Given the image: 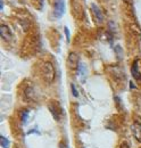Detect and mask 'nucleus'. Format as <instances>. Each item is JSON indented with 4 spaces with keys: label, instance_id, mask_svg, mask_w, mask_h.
Returning <instances> with one entry per match:
<instances>
[{
    "label": "nucleus",
    "instance_id": "9b49d317",
    "mask_svg": "<svg viewBox=\"0 0 141 148\" xmlns=\"http://www.w3.org/2000/svg\"><path fill=\"white\" fill-rule=\"evenodd\" d=\"M0 144H1V147L2 148H9V141L6 137H3L2 134L0 136Z\"/></svg>",
    "mask_w": 141,
    "mask_h": 148
},
{
    "label": "nucleus",
    "instance_id": "6e6552de",
    "mask_svg": "<svg viewBox=\"0 0 141 148\" xmlns=\"http://www.w3.org/2000/svg\"><path fill=\"white\" fill-rule=\"evenodd\" d=\"M48 108H49V111L51 112V114H53V119L58 121V120H59V114H60V113L58 112V108H60V106L58 105V103H57V104H56L55 106L53 105V103H50V104L48 105Z\"/></svg>",
    "mask_w": 141,
    "mask_h": 148
},
{
    "label": "nucleus",
    "instance_id": "2eb2a0df",
    "mask_svg": "<svg viewBox=\"0 0 141 148\" xmlns=\"http://www.w3.org/2000/svg\"><path fill=\"white\" fill-rule=\"evenodd\" d=\"M130 88L131 89H136V86H134V83L132 81H130Z\"/></svg>",
    "mask_w": 141,
    "mask_h": 148
},
{
    "label": "nucleus",
    "instance_id": "f3484780",
    "mask_svg": "<svg viewBox=\"0 0 141 148\" xmlns=\"http://www.w3.org/2000/svg\"><path fill=\"white\" fill-rule=\"evenodd\" d=\"M123 1H126V0H123Z\"/></svg>",
    "mask_w": 141,
    "mask_h": 148
},
{
    "label": "nucleus",
    "instance_id": "20e7f679",
    "mask_svg": "<svg viewBox=\"0 0 141 148\" xmlns=\"http://www.w3.org/2000/svg\"><path fill=\"white\" fill-rule=\"evenodd\" d=\"M0 36H1V39L5 40V41H10L13 39V33L6 24L0 25Z\"/></svg>",
    "mask_w": 141,
    "mask_h": 148
},
{
    "label": "nucleus",
    "instance_id": "0eeeda50",
    "mask_svg": "<svg viewBox=\"0 0 141 148\" xmlns=\"http://www.w3.org/2000/svg\"><path fill=\"white\" fill-rule=\"evenodd\" d=\"M131 73L132 76L136 79V80H141V73L139 71V67H138V60H134L133 64H132V67H131Z\"/></svg>",
    "mask_w": 141,
    "mask_h": 148
},
{
    "label": "nucleus",
    "instance_id": "dca6fc26",
    "mask_svg": "<svg viewBox=\"0 0 141 148\" xmlns=\"http://www.w3.org/2000/svg\"><path fill=\"white\" fill-rule=\"evenodd\" d=\"M3 9V0H0V10Z\"/></svg>",
    "mask_w": 141,
    "mask_h": 148
},
{
    "label": "nucleus",
    "instance_id": "f257e3e1",
    "mask_svg": "<svg viewBox=\"0 0 141 148\" xmlns=\"http://www.w3.org/2000/svg\"><path fill=\"white\" fill-rule=\"evenodd\" d=\"M42 76L44 79V81L47 83H53L56 79V70H55V66L53 65L51 62H46L43 65H42Z\"/></svg>",
    "mask_w": 141,
    "mask_h": 148
},
{
    "label": "nucleus",
    "instance_id": "1a4fd4ad",
    "mask_svg": "<svg viewBox=\"0 0 141 148\" xmlns=\"http://www.w3.org/2000/svg\"><path fill=\"white\" fill-rule=\"evenodd\" d=\"M132 131L134 133V137L137 138V140L141 141V124L140 123H134L132 125Z\"/></svg>",
    "mask_w": 141,
    "mask_h": 148
},
{
    "label": "nucleus",
    "instance_id": "ddd939ff",
    "mask_svg": "<svg viewBox=\"0 0 141 148\" xmlns=\"http://www.w3.org/2000/svg\"><path fill=\"white\" fill-rule=\"evenodd\" d=\"M64 32H65V36H66V40H67V42H70V30H68V27H67V26H65V27H64Z\"/></svg>",
    "mask_w": 141,
    "mask_h": 148
},
{
    "label": "nucleus",
    "instance_id": "7ed1b4c3",
    "mask_svg": "<svg viewBox=\"0 0 141 148\" xmlns=\"http://www.w3.org/2000/svg\"><path fill=\"white\" fill-rule=\"evenodd\" d=\"M80 65V57L76 53H70L67 58V66L70 70H77Z\"/></svg>",
    "mask_w": 141,
    "mask_h": 148
},
{
    "label": "nucleus",
    "instance_id": "9d476101",
    "mask_svg": "<svg viewBox=\"0 0 141 148\" xmlns=\"http://www.w3.org/2000/svg\"><path fill=\"white\" fill-rule=\"evenodd\" d=\"M29 114H30V111H29V110H23V111L21 112V121H22L23 124L26 123L27 117H29Z\"/></svg>",
    "mask_w": 141,
    "mask_h": 148
},
{
    "label": "nucleus",
    "instance_id": "f8f14e48",
    "mask_svg": "<svg viewBox=\"0 0 141 148\" xmlns=\"http://www.w3.org/2000/svg\"><path fill=\"white\" fill-rule=\"evenodd\" d=\"M70 89H72V95L74 96V97H79V92H77V89L75 88V84H70Z\"/></svg>",
    "mask_w": 141,
    "mask_h": 148
},
{
    "label": "nucleus",
    "instance_id": "4468645a",
    "mask_svg": "<svg viewBox=\"0 0 141 148\" xmlns=\"http://www.w3.org/2000/svg\"><path fill=\"white\" fill-rule=\"evenodd\" d=\"M121 148H131V147L129 146V144H127L126 141H123L122 145H121Z\"/></svg>",
    "mask_w": 141,
    "mask_h": 148
},
{
    "label": "nucleus",
    "instance_id": "39448f33",
    "mask_svg": "<svg viewBox=\"0 0 141 148\" xmlns=\"http://www.w3.org/2000/svg\"><path fill=\"white\" fill-rule=\"evenodd\" d=\"M91 9H92V14H93V17L96 18L97 23H103L104 22V14L101 12V9L96 5V3H91Z\"/></svg>",
    "mask_w": 141,
    "mask_h": 148
},
{
    "label": "nucleus",
    "instance_id": "423d86ee",
    "mask_svg": "<svg viewBox=\"0 0 141 148\" xmlns=\"http://www.w3.org/2000/svg\"><path fill=\"white\" fill-rule=\"evenodd\" d=\"M24 96H25V98H26L27 100H30V101H35V100H36V95H35L34 89H33L32 87H27V88L25 89Z\"/></svg>",
    "mask_w": 141,
    "mask_h": 148
},
{
    "label": "nucleus",
    "instance_id": "f03ea898",
    "mask_svg": "<svg viewBox=\"0 0 141 148\" xmlns=\"http://www.w3.org/2000/svg\"><path fill=\"white\" fill-rule=\"evenodd\" d=\"M65 13V1L64 0H56L53 7V16L56 18H60Z\"/></svg>",
    "mask_w": 141,
    "mask_h": 148
}]
</instances>
